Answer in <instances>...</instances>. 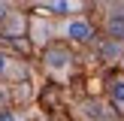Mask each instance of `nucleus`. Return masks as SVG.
Returning <instances> with one entry per match:
<instances>
[{
	"mask_svg": "<svg viewBox=\"0 0 124 121\" xmlns=\"http://www.w3.org/2000/svg\"><path fill=\"white\" fill-rule=\"evenodd\" d=\"M0 121H15V115H12L9 109H3V112H0Z\"/></svg>",
	"mask_w": 124,
	"mask_h": 121,
	"instance_id": "obj_5",
	"label": "nucleus"
},
{
	"mask_svg": "<svg viewBox=\"0 0 124 121\" xmlns=\"http://www.w3.org/2000/svg\"><path fill=\"white\" fill-rule=\"evenodd\" d=\"M112 103L115 106H124V79L112 82Z\"/></svg>",
	"mask_w": 124,
	"mask_h": 121,
	"instance_id": "obj_4",
	"label": "nucleus"
},
{
	"mask_svg": "<svg viewBox=\"0 0 124 121\" xmlns=\"http://www.w3.org/2000/svg\"><path fill=\"white\" fill-rule=\"evenodd\" d=\"M109 27V36H115V39H124V12H112L106 21Z\"/></svg>",
	"mask_w": 124,
	"mask_h": 121,
	"instance_id": "obj_2",
	"label": "nucleus"
},
{
	"mask_svg": "<svg viewBox=\"0 0 124 121\" xmlns=\"http://www.w3.org/2000/svg\"><path fill=\"white\" fill-rule=\"evenodd\" d=\"M6 70V54H0V73Z\"/></svg>",
	"mask_w": 124,
	"mask_h": 121,
	"instance_id": "obj_6",
	"label": "nucleus"
},
{
	"mask_svg": "<svg viewBox=\"0 0 124 121\" xmlns=\"http://www.w3.org/2000/svg\"><path fill=\"white\" fill-rule=\"evenodd\" d=\"M67 36L76 39V42H88L91 36H94V30H91L88 21H70V24H67Z\"/></svg>",
	"mask_w": 124,
	"mask_h": 121,
	"instance_id": "obj_1",
	"label": "nucleus"
},
{
	"mask_svg": "<svg viewBox=\"0 0 124 121\" xmlns=\"http://www.w3.org/2000/svg\"><path fill=\"white\" fill-rule=\"evenodd\" d=\"M3 9H6V6H3V3H0V18H3Z\"/></svg>",
	"mask_w": 124,
	"mask_h": 121,
	"instance_id": "obj_7",
	"label": "nucleus"
},
{
	"mask_svg": "<svg viewBox=\"0 0 124 121\" xmlns=\"http://www.w3.org/2000/svg\"><path fill=\"white\" fill-rule=\"evenodd\" d=\"M46 58H48V64H52V67H67V60H70V54H67L64 48H52V52H48Z\"/></svg>",
	"mask_w": 124,
	"mask_h": 121,
	"instance_id": "obj_3",
	"label": "nucleus"
}]
</instances>
